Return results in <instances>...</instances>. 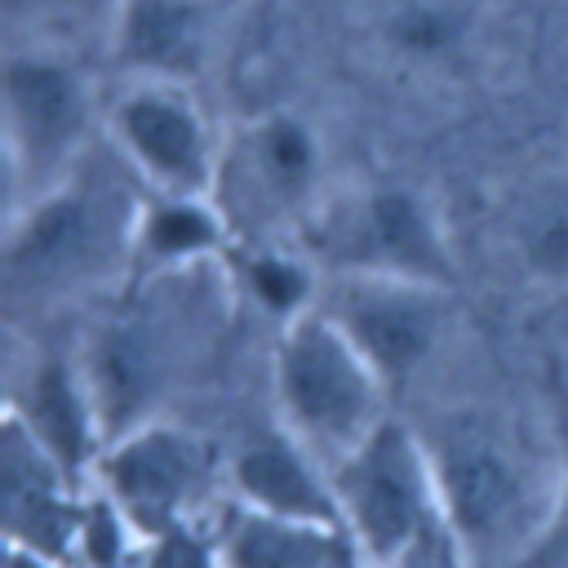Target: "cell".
I'll return each mask as SVG.
<instances>
[{
	"instance_id": "obj_14",
	"label": "cell",
	"mask_w": 568,
	"mask_h": 568,
	"mask_svg": "<svg viewBox=\"0 0 568 568\" xmlns=\"http://www.w3.org/2000/svg\"><path fill=\"white\" fill-rule=\"evenodd\" d=\"M377 53L417 80H462L488 49L479 0H382L373 13Z\"/></svg>"
},
{
	"instance_id": "obj_22",
	"label": "cell",
	"mask_w": 568,
	"mask_h": 568,
	"mask_svg": "<svg viewBox=\"0 0 568 568\" xmlns=\"http://www.w3.org/2000/svg\"><path fill=\"white\" fill-rule=\"evenodd\" d=\"M4 568H71V564L36 555V550H22V546H4Z\"/></svg>"
},
{
	"instance_id": "obj_4",
	"label": "cell",
	"mask_w": 568,
	"mask_h": 568,
	"mask_svg": "<svg viewBox=\"0 0 568 568\" xmlns=\"http://www.w3.org/2000/svg\"><path fill=\"white\" fill-rule=\"evenodd\" d=\"M297 244L324 275H390L457 288V253L435 200L399 178L328 191Z\"/></svg>"
},
{
	"instance_id": "obj_5",
	"label": "cell",
	"mask_w": 568,
	"mask_h": 568,
	"mask_svg": "<svg viewBox=\"0 0 568 568\" xmlns=\"http://www.w3.org/2000/svg\"><path fill=\"white\" fill-rule=\"evenodd\" d=\"M337 528L359 568H408L426 541H444L439 488L417 426L386 417L328 466Z\"/></svg>"
},
{
	"instance_id": "obj_12",
	"label": "cell",
	"mask_w": 568,
	"mask_h": 568,
	"mask_svg": "<svg viewBox=\"0 0 568 568\" xmlns=\"http://www.w3.org/2000/svg\"><path fill=\"white\" fill-rule=\"evenodd\" d=\"M84 493L13 417L0 422V510L4 546H22L75 568Z\"/></svg>"
},
{
	"instance_id": "obj_17",
	"label": "cell",
	"mask_w": 568,
	"mask_h": 568,
	"mask_svg": "<svg viewBox=\"0 0 568 568\" xmlns=\"http://www.w3.org/2000/svg\"><path fill=\"white\" fill-rule=\"evenodd\" d=\"M213 546L217 568H337L351 555L346 537L328 524L284 519L231 497L213 510Z\"/></svg>"
},
{
	"instance_id": "obj_10",
	"label": "cell",
	"mask_w": 568,
	"mask_h": 568,
	"mask_svg": "<svg viewBox=\"0 0 568 568\" xmlns=\"http://www.w3.org/2000/svg\"><path fill=\"white\" fill-rule=\"evenodd\" d=\"M320 311L355 342L395 395L439 351L453 315V288L390 275H328Z\"/></svg>"
},
{
	"instance_id": "obj_7",
	"label": "cell",
	"mask_w": 568,
	"mask_h": 568,
	"mask_svg": "<svg viewBox=\"0 0 568 568\" xmlns=\"http://www.w3.org/2000/svg\"><path fill=\"white\" fill-rule=\"evenodd\" d=\"M271 399L275 422L324 466L342 462L364 435H373L390 417L386 382L324 311L275 328Z\"/></svg>"
},
{
	"instance_id": "obj_2",
	"label": "cell",
	"mask_w": 568,
	"mask_h": 568,
	"mask_svg": "<svg viewBox=\"0 0 568 568\" xmlns=\"http://www.w3.org/2000/svg\"><path fill=\"white\" fill-rule=\"evenodd\" d=\"M138 178H111L93 155L53 191L4 217V284L13 297H62L133 271Z\"/></svg>"
},
{
	"instance_id": "obj_8",
	"label": "cell",
	"mask_w": 568,
	"mask_h": 568,
	"mask_svg": "<svg viewBox=\"0 0 568 568\" xmlns=\"http://www.w3.org/2000/svg\"><path fill=\"white\" fill-rule=\"evenodd\" d=\"M93 488L129 519L138 541L169 528L204 524V510L226 493V457L178 422H142L102 448Z\"/></svg>"
},
{
	"instance_id": "obj_21",
	"label": "cell",
	"mask_w": 568,
	"mask_h": 568,
	"mask_svg": "<svg viewBox=\"0 0 568 568\" xmlns=\"http://www.w3.org/2000/svg\"><path fill=\"white\" fill-rule=\"evenodd\" d=\"M138 568H217L213 524L169 528L138 546Z\"/></svg>"
},
{
	"instance_id": "obj_15",
	"label": "cell",
	"mask_w": 568,
	"mask_h": 568,
	"mask_svg": "<svg viewBox=\"0 0 568 568\" xmlns=\"http://www.w3.org/2000/svg\"><path fill=\"white\" fill-rule=\"evenodd\" d=\"M235 244L226 217L217 213L213 195H169L142 191L138 222H133V275L138 280H169L213 266Z\"/></svg>"
},
{
	"instance_id": "obj_20",
	"label": "cell",
	"mask_w": 568,
	"mask_h": 568,
	"mask_svg": "<svg viewBox=\"0 0 568 568\" xmlns=\"http://www.w3.org/2000/svg\"><path fill=\"white\" fill-rule=\"evenodd\" d=\"M120 0H4L9 22H27L36 44H62L67 49V31H80L89 22H102V31H111Z\"/></svg>"
},
{
	"instance_id": "obj_9",
	"label": "cell",
	"mask_w": 568,
	"mask_h": 568,
	"mask_svg": "<svg viewBox=\"0 0 568 568\" xmlns=\"http://www.w3.org/2000/svg\"><path fill=\"white\" fill-rule=\"evenodd\" d=\"M102 133L142 191L213 195L222 133L200 106L191 80L124 75L102 111Z\"/></svg>"
},
{
	"instance_id": "obj_18",
	"label": "cell",
	"mask_w": 568,
	"mask_h": 568,
	"mask_svg": "<svg viewBox=\"0 0 568 568\" xmlns=\"http://www.w3.org/2000/svg\"><path fill=\"white\" fill-rule=\"evenodd\" d=\"M235 280L248 293V302L266 320H275V328H284V324L320 311L328 275H324V266L302 244L271 240V244H244Z\"/></svg>"
},
{
	"instance_id": "obj_19",
	"label": "cell",
	"mask_w": 568,
	"mask_h": 568,
	"mask_svg": "<svg viewBox=\"0 0 568 568\" xmlns=\"http://www.w3.org/2000/svg\"><path fill=\"white\" fill-rule=\"evenodd\" d=\"M515 253L528 280L568 284V182L537 191L515 222Z\"/></svg>"
},
{
	"instance_id": "obj_13",
	"label": "cell",
	"mask_w": 568,
	"mask_h": 568,
	"mask_svg": "<svg viewBox=\"0 0 568 568\" xmlns=\"http://www.w3.org/2000/svg\"><path fill=\"white\" fill-rule=\"evenodd\" d=\"M226 497L284 519L337 528V497L328 466L306 444H297L280 422L244 435L226 453Z\"/></svg>"
},
{
	"instance_id": "obj_16",
	"label": "cell",
	"mask_w": 568,
	"mask_h": 568,
	"mask_svg": "<svg viewBox=\"0 0 568 568\" xmlns=\"http://www.w3.org/2000/svg\"><path fill=\"white\" fill-rule=\"evenodd\" d=\"M213 0H120L106 44L129 75L191 80L209 49Z\"/></svg>"
},
{
	"instance_id": "obj_6",
	"label": "cell",
	"mask_w": 568,
	"mask_h": 568,
	"mask_svg": "<svg viewBox=\"0 0 568 568\" xmlns=\"http://www.w3.org/2000/svg\"><path fill=\"white\" fill-rule=\"evenodd\" d=\"M324 133L293 106H266L222 133L213 204L235 244L297 240L328 186Z\"/></svg>"
},
{
	"instance_id": "obj_3",
	"label": "cell",
	"mask_w": 568,
	"mask_h": 568,
	"mask_svg": "<svg viewBox=\"0 0 568 568\" xmlns=\"http://www.w3.org/2000/svg\"><path fill=\"white\" fill-rule=\"evenodd\" d=\"M93 129L98 93L71 49L36 40L13 44L0 75L4 217L67 182L89 160Z\"/></svg>"
},
{
	"instance_id": "obj_11",
	"label": "cell",
	"mask_w": 568,
	"mask_h": 568,
	"mask_svg": "<svg viewBox=\"0 0 568 568\" xmlns=\"http://www.w3.org/2000/svg\"><path fill=\"white\" fill-rule=\"evenodd\" d=\"M4 417H13L80 488H93L106 430L80 359L49 355V351L27 359L22 373L13 377Z\"/></svg>"
},
{
	"instance_id": "obj_23",
	"label": "cell",
	"mask_w": 568,
	"mask_h": 568,
	"mask_svg": "<svg viewBox=\"0 0 568 568\" xmlns=\"http://www.w3.org/2000/svg\"><path fill=\"white\" fill-rule=\"evenodd\" d=\"M337 568H359V564H355V555H346V559H342Z\"/></svg>"
},
{
	"instance_id": "obj_1",
	"label": "cell",
	"mask_w": 568,
	"mask_h": 568,
	"mask_svg": "<svg viewBox=\"0 0 568 568\" xmlns=\"http://www.w3.org/2000/svg\"><path fill=\"white\" fill-rule=\"evenodd\" d=\"M417 430L435 466L453 564L524 568L568 510V457L559 439L497 408H453Z\"/></svg>"
}]
</instances>
